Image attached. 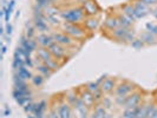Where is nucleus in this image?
<instances>
[{
  "mask_svg": "<svg viewBox=\"0 0 157 118\" xmlns=\"http://www.w3.org/2000/svg\"><path fill=\"white\" fill-rule=\"evenodd\" d=\"M37 57L40 59V62H43V63H46V62L55 58L52 55V53L50 52V50L45 48V47H38L37 48Z\"/></svg>",
  "mask_w": 157,
  "mask_h": 118,
  "instance_id": "obj_12",
  "label": "nucleus"
},
{
  "mask_svg": "<svg viewBox=\"0 0 157 118\" xmlns=\"http://www.w3.org/2000/svg\"><path fill=\"white\" fill-rule=\"evenodd\" d=\"M52 37L55 38V40L58 44H60L63 46L69 47L76 44V40L73 39L72 37H70L67 33H65V32H53Z\"/></svg>",
  "mask_w": 157,
  "mask_h": 118,
  "instance_id": "obj_3",
  "label": "nucleus"
},
{
  "mask_svg": "<svg viewBox=\"0 0 157 118\" xmlns=\"http://www.w3.org/2000/svg\"><path fill=\"white\" fill-rule=\"evenodd\" d=\"M111 105V102L109 98H104L103 99V106H105V108H110Z\"/></svg>",
  "mask_w": 157,
  "mask_h": 118,
  "instance_id": "obj_29",
  "label": "nucleus"
},
{
  "mask_svg": "<svg viewBox=\"0 0 157 118\" xmlns=\"http://www.w3.org/2000/svg\"><path fill=\"white\" fill-rule=\"evenodd\" d=\"M149 105L150 104H143L140 105L137 109V113L135 118H148V112H149Z\"/></svg>",
  "mask_w": 157,
  "mask_h": 118,
  "instance_id": "obj_18",
  "label": "nucleus"
},
{
  "mask_svg": "<svg viewBox=\"0 0 157 118\" xmlns=\"http://www.w3.org/2000/svg\"><path fill=\"white\" fill-rule=\"evenodd\" d=\"M79 97H80V99L84 102V104L86 105L89 109H90V108H92V106H94V104L96 103V99H94V94L91 93L90 91H87L86 87H85V90H83V91L80 92Z\"/></svg>",
  "mask_w": 157,
  "mask_h": 118,
  "instance_id": "obj_11",
  "label": "nucleus"
},
{
  "mask_svg": "<svg viewBox=\"0 0 157 118\" xmlns=\"http://www.w3.org/2000/svg\"><path fill=\"white\" fill-rule=\"evenodd\" d=\"M104 25H105V27L108 30H111V31L116 30L117 27L121 26L119 25V20H118V17H108L106 20L104 21Z\"/></svg>",
  "mask_w": 157,
  "mask_h": 118,
  "instance_id": "obj_15",
  "label": "nucleus"
},
{
  "mask_svg": "<svg viewBox=\"0 0 157 118\" xmlns=\"http://www.w3.org/2000/svg\"><path fill=\"white\" fill-rule=\"evenodd\" d=\"M63 29L65 30V33H67L73 39H83V38H85V31L79 26V24L64 23Z\"/></svg>",
  "mask_w": 157,
  "mask_h": 118,
  "instance_id": "obj_2",
  "label": "nucleus"
},
{
  "mask_svg": "<svg viewBox=\"0 0 157 118\" xmlns=\"http://www.w3.org/2000/svg\"><path fill=\"white\" fill-rule=\"evenodd\" d=\"M34 30H36V27L30 26V27L26 30V37H27V38H33V37H34V34H36Z\"/></svg>",
  "mask_w": 157,
  "mask_h": 118,
  "instance_id": "obj_26",
  "label": "nucleus"
},
{
  "mask_svg": "<svg viewBox=\"0 0 157 118\" xmlns=\"http://www.w3.org/2000/svg\"><path fill=\"white\" fill-rule=\"evenodd\" d=\"M89 118H97V116H96L94 113H91V115H90V117H89Z\"/></svg>",
  "mask_w": 157,
  "mask_h": 118,
  "instance_id": "obj_33",
  "label": "nucleus"
},
{
  "mask_svg": "<svg viewBox=\"0 0 157 118\" xmlns=\"http://www.w3.org/2000/svg\"><path fill=\"white\" fill-rule=\"evenodd\" d=\"M46 118H59L57 110H51V111H50V112L47 113V117Z\"/></svg>",
  "mask_w": 157,
  "mask_h": 118,
  "instance_id": "obj_27",
  "label": "nucleus"
},
{
  "mask_svg": "<svg viewBox=\"0 0 157 118\" xmlns=\"http://www.w3.org/2000/svg\"><path fill=\"white\" fill-rule=\"evenodd\" d=\"M31 80H32V83H33V85L40 86V85H43V83H44L45 78H44L41 74H37V76H33Z\"/></svg>",
  "mask_w": 157,
  "mask_h": 118,
  "instance_id": "obj_22",
  "label": "nucleus"
},
{
  "mask_svg": "<svg viewBox=\"0 0 157 118\" xmlns=\"http://www.w3.org/2000/svg\"><path fill=\"white\" fill-rule=\"evenodd\" d=\"M101 89L104 93H110L116 89V83L113 78H104L103 83L101 84Z\"/></svg>",
  "mask_w": 157,
  "mask_h": 118,
  "instance_id": "obj_13",
  "label": "nucleus"
},
{
  "mask_svg": "<svg viewBox=\"0 0 157 118\" xmlns=\"http://www.w3.org/2000/svg\"><path fill=\"white\" fill-rule=\"evenodd\" d=\"M83 8H84V11H85L87 17H94L98 13V11H99L98 5L94 2V0H87L86 2L83 5Z\"/></svg>",
  "mask_w": 157,
  "mask_h": 118,
  "instance_id": "obj_10",
  "label": "nucleus"
},
{
  "mask_svg": "<svg viewBox=\"0 0 157 118\" xmlns=\"http://www.w3.org/2000/svg\"><path fill=\"white\" fill-rule=\"evenodd\" d=\"M140 1H142L143 4H145V5H148V6L156 5V4H157V0H140Z\"/></svg>",
  "mask_w": 157,
  "mask_h": 118,
  "instance_id": "obj_28",
  "label": "nucleus"
},
{
  "mask_svg": "<svg viewBox=\"0 0 157 118\" xmlns=\"http://www.w3.org/2000/svg\"><path fill=\"white\" fill-rule=\"evenodd\" d=\"M131 92H134V85L130 84V83H128V82H124V83L119 84L115 89V93L118 97H126V96H129Z\"/></svg>",
  "mask_w": 157,
  "mask_h": 118,
  "instance_id": "obj_5",
  "label": "nucleus"
},
{
  "mask_svg": "<svg viewBox=\"0 0 157 118\" xmlns=\"http://www.w3.org/2000/svg\"><path fill=\"white\" fill-rule=\"evenodd\" d=\"M137 108H132V109H125L124 112L122 113L121 118H135L136 117V113H137Z\"/></svg>",
  "mask_w": 157,
  "mask_h": 118,
  "instance_id": "obj_21",
  "label": "nucleus"
},
{
  "mask_svg": "<svg viewBox=\"0 0 157 118\" xmlns=\"http://www.w3.org/2000/svg\"><path fill=\"white\" fill-rule=\"evenodd\" d=\"M48 50H50V52L52 53V55L55 57L56 59H64V58L66 57V52H67V51L65 50V46L58 44L57 41L48 47Z\"/></svg>",
  "mask_w": 157,
  "mask_h": 118,
  "instance_id": "obj_6",
  "label": "nucleus"
},
{
  "mask_svg": "<svg viewBox=\"0 0 157 118\" xmlns=\"http://www.w3.org/2000/svg\"><path fill=\"white\" fill-rule=\"evenodd\" d=\"M57 112L59 118H73V112H72V105L67 102L60 103L57 106Z\"/></svg>",
  "mask_w": 157,
  "mask_h": 118,
  "instance_id": "obj_4",
  "label": "nucleus"
},
{
  "mask_svg": "<svg viewBox=\"0 0 157 118\" xmlns=\"http://www.w3.org/2000/svg\"><path fill=\"white\" fill-rule=\"evenodd\" d=\"M18 77H20L21 79H24V80H29V79H32V73L31 71L29 70V69H26L25 67V65L24 66H21L20 69H18L17 70V73H16Z\"/></svg>",
  "mask_w": 157,
  "mask_h": 118,
  "instance_id": "obj_17",
  "label": "nucleus"
},
{
  "mask_svg": "<svg viewBox=\"0 0 157 118\" xmlns=\"http://www.w3.org/2000/svg\"><path fill=\"white\" fill-rule=\"evenodd\" d=\"M84 25H85V27H86L87 30L94 31L98 27V25H99V20L97 18H94V17H87L86 19H85V21H84Z\"/></svg>",
  "mask_w": 157,
  "mask_h": 118,
  "instance_id": "obj_16",
  "label": "nucleus"
},
{
  "mask_svg": "<svg viewBox=\"0 0 157 118\" xmlns=\"http://www.w3.org/2000/svg\"><path fill=\"white\" fill-rule=\"evenodd\" d=\"M60 16L63 19L66 20V23H72V24H79L84 23L86 19V13L83 7H75L71 10H66L60 12Z\"/></svg>",
  "mask_w": 157,
  "mask_h": 118,
  "instance_id": "obj_1",
  "label": "nucleus"
},
{
  "mask_svg": "<svg viewBox=\"0 0 157 118\" xmlns=\"http://www.w3.org/2000/svg\"><path fill=\"white\" fill-rule=\"evenodd\" d=\"M148 118H157V105L156 104H150Z\"/></svg>",
  "mask_w": 157,
  "mask_h": 118,
  "instance_id": "obj_23",
  "label": "nucleus"
},
{
  "mask_svg": "<svg viewBox=\"0 0 157 118\" xmlns=\"http://www.w3.org/2000/svg\"><path fill=\"white\" fill-rule=\"evenodd\" d=\"M131 46L135 47V48H142L144 46V43L142 39H135L134 41H131Z\"/></svg>",
  "mask_w": 157,
  "mask_h": 118,
  "instance_id": "obj_25",
  "label": "nucleus"
},
{
  "mask_svg": "<svg viewBox=\"0 0 157 118\" xmlns=\"http://www.w3.org/2000/svg\"><path fill=\"white\" fill-rule=\"evenodd\" d=\"M156 102H157V98H156Z\"/></svg>",
  "mask_w": 157,
  "mask_h": 118,
  "instance_id": "obj_35",
  "label": "nucleus"
},
{
  "mask_svg": "<svg viewBox=\"0 0 157 118\" xmlns=\"http://www.w3.org/2000/svg\"><path fill=\"white\" fill-rule=\"evenodd\" d=\"M86 1H87V0H78V2H80L82 5H84V4L86 2Z\"/></svg>",
  "mask_w": 157,
  "mask_h": 118,
  "instance_id": "obj_32",
  "label": "nucleus"
},
{
  "mask_svg": "<svg viewBox=\"0 0 157 118\" xmlns=\"http://www.w3.org/2000/svg\"><path fill=\"white\" fill-rule=\"evenodd\" d=\"M142 40H143V43H147V44H154V43H156L155 40H156V36H154L152 33H150V32H145L143 36H142Z\"/></svg>",
  "mask_w": 157,
  "mask_h": 118,
  "instance_id": "obj_20",
  "label": "nucleus"
},
{
  "mask_svg": "<svg viewBox=\"0 0 157 118\" xmlns=\"http://www.w3.org/2000/svg\"><path fill=\"white\" fill-rule=\"evenodd\" d=\"M104 118H112L110 116V115H108V113H106V115H105V116H104Z\"/></svg>",
  "mask_w": 157,
  "mask_h": 118,
  "instance_id": "obj_34",
  "label": "nucleus"
},
{
  "mask_svg": "<svg viewBox=\"0 0 157 118\" xmlns=\"http://www.w3.org/2000/svg\"><path fill=\"white\" fill-rule=\"evenodd\" d=\"M124 14H126L128 17H130L132 20H136V12H135V7L132 4H128L123 7Z\"/></svg>",
  "mask_w": 157,
  "mask_h": 118,
  "instance_id": "obj_19",
  "label": "nucleus"
},
{
  "mask_svg": "<svg viewBox=\"0 0 157 118\" xmlns=\"http://www.w3.org/2000/svg\"><path fill=\"white\" fill-rule=\"evenodd\" d=\"M36 40H37V43H38V45L40 47H45V48H48L52 44L56 43L55 38L52 37V34L50 36V34H46V33H41L39 36H37Z\"/></svg>",
  "mask_w": 157,
  "mask_h": 118,
  "instance_id": "obj_7",
  "label": "nucleus"
},
{
  "mask_svg": "<svg viewBox=\"0 0 157 118\" xmlns=\"http://www.w3.org/2000/svg\"><path fill=\"white\" fill-rule=\"evenodd\" d=\"M151 13H152V16L157 19V8H156V10H151Z\"/></svg>",
  "mask_w": 157,
  "mask_h": 118,
  "instance_id": "obj_30",
  "label": "nucleus"
},
{
  "mask_svg": "<svg viewBox=\"0 0 157 118\" xmlns=\"http://www.w3.org/2000/svg\"><path fill=\"white\" fill-rule=\"evenodd\" d=\"M142 101V96L140 92H134L128 96V99L125 102V109H132V108H137L140 106V103Z\"/></svg>",
  "mask_w": 157,
  "mask_h": 118,
  "instance_id": "obj_8",
  "label": "nucleus"
},
{
  "mask_svg": "<svg viewBox=\"0 0 157 118\" xmlns=\"http://www.w3.org/2000/svg\"><path fill=\"white\" fill-rule=\"evenodd\" d=\"M7 33H10V34L12 33V26L11 25H7Z\"/></svg>",
  "mask_w": 157,
  "mask_h": 118,
  "instance_id": "obj_31",
  "label": "nucleus"
},
{
  "mask_svg": "<svg viewBox=\"0 0 157 118\" xmlns=\"http://www.w3.org/2000/svg\"><path fill=\"white\" fill-rule=\"evenodd\" d=\"M37 71L39 72V74H41L44 78H48V77H51V76H52V73H53V71L51 70L46 64L43 63V62H39V64L37 65Z\"/></svg>",
  "mask_w": 157,
  "mask_h": 118,
  "instance_id": "obj_14",
  "label": "nucleus"
},
{
  "mask_svg": "<svg viewBox=\"0 0 157 118\" xmlns=\"http://www.w3.org/2000/svg\"><path fill=\"white\" fill-rule=\"evenodd\" d=\"M147 31L150 32V33H152L154 36L157 37V24H154V23L147 24Z\"/></svg>",
  "mask_w": 157,
  "mask_h": 118,
  "instance_id": "obj_24",
  "label": "nucleus"
},
{
  "mask_svg": "<svg viewBox=\"0 0 157 118\" xmlns=\"http://www.w3.org/2000/svg\"><path fill=\"white\" fill-rule=\"evenodd\" d=\"M134 7H135V12H136V19L143 18V17L147 16V14L149 13V6L145 5V4H143L140 0L135 1Z\"/></svg>",
  "mask_w": 157,
  "mask_h": 118,
  "instance_id": "obj_9",
  "label": "nucleus"
}]
</instances>
